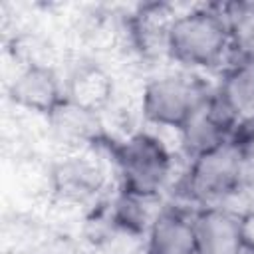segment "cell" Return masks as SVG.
I'll list each match as a JSON object with an SVG mask.
<instances>
[{"instance_id": "1", "label": "cell", "mask_w": 254, "mask_h": 254, "mask_svg": "<svg viewBox=\"0 0 254 254\" xmlns=\"http://www.w3.org/2000/svg\"><path fill=\"white\" fill-rule=\"evenodd\" d=\"M230 48L228 28L216 6L181 14L169 36V56L185 65L210 67Z\"/></svg>"}, {"instance_id": "2", "label": "cell", "mask_w": 254, "mask_h": 254, "mask_svg": "<svg viewBox=\"0 0 254 254\" xmlns=\"http://www.w3.org/2000/svg\"><path fill=\"white\" fill-rule=\"evenodd\" d=\"M123 190L139 196H157L171 173L167 147L149 133H135L127 141L111 145Z\"/></svg>"}, {"instance_id": "3", "label": "cell", "mask_w": 254, "mask_h": 254, "mask_svg": "<svg viewBox=\"0 0 254 254\" xmlns=\"http://www.w3.org/2000/svg\"><path fill=\"white\" fill-rule=\"evenodd\" d=\"M242 175V155L230 139L196 157L185 177V190L204 206H216L238 183Z\"/></svg>"}, {"instance_id": "4", "label": "cell", "mask_w": 254, "mask_h": 254, "mask_svg": "<svg viewBox=\"0 0 254 254\" xmlns=\"http://www.w3.org/2000/svg\"><path fill=\"white\" fill-rule=\"evenodd\" d=\"M208 95L210 91L194 77H157L149 81L143 91V115L157 125L181 129Z\"/></svg>"}, {"instance_id": "5", "label": "cell", "mask_w": 254, "mask_h": 254, "mask_svg": "<svg viewBox=\"0 0 254 254\" xmlns=\"http://www.w3.org/2000/svg\"><path fill=\"white\" fill-rule=\"evenodd\" d=\"M196 254H240V218L216 208L204 206L192 216Z\"/></svg>"}, {"instance_id": "6", "label": "cell", "mask_w": 254, "mask_h": 254, "mask_svg": "<svg viewBox=\"0 0 254 254\" xmlns=\"http://www.w3.org/2000/svg\"><path fill=\"white\" fill-rule=\"evenodd\" d=\"M64 97L60 81L50 65H26L10 83V99L38 113L50 115Z\"/></svg>"}, {"instance_id": "7", "label": "cell", "mask_w": 254, "mask_h": 254, "mask_svg": "<svg viewBox=\"0 0 254 254\" xmlns=\"http://www.w3.org/2000/svg\"><path fill=\"white\" fill-rule=\"evenodd\" d=\"M177 18L179 16L175 14L171 4H141L129 18V32L135 48H139L147 56H157L161 52L169 54V36Z\"/></svg>"}, {"instance_id": "8", "label": "cell", "mask_w": 254, "mask_h": 254, "mask_svg": "<svg viewBox=\"0 0 254 254\" xmlns=\"http://www.w3.org/2000/svg\"><path fill=\"white\" fill-rule=\"evenodd\" d=\"M48 123L56 141L67 147L93 145L105 139L97 113L79 107L67 97H64L54 107V111L48 115Z\"/></svg>"}, {"instance_id": "9", "label": "cell", "mask_w": 254, "mask_h": 254, "mask_svg": "<svg viewBox=\"0 0 254 254\" xmlns=\"http://www.w3.org/2000/svg\"><path fill=\"white\" fill-rule=\"evenodd\" d=\"M54 190L67 202H85L103 185L99 167L85 157H67L52 171Z\"/></svg>"}, {"instance_id": "10", "label": "cell", "mask_w": 254, "mask_h": 254, "mask_svg": "<svg viewBox=\"0 0 254 254\" xmlns=\"http://www.w3.org/2000/svg\"><path fill=\"white\" fill-rule=\"evenodd\" d=\"M147 254H196L192 218L179 210H163L149 228Z\"/></svg>"}, {"instance_id": "11", "label": "cell", "mask_w": 254, "mask_h": 254, "mask_svg": "<svg viewBox=\"0 0 254 254\" xmlns=\"http://www.w3.org/2000/svg\"><path fill=\"white\" fill-rule=\"evenodd\" d=\"M111 93H113V83L109 75L93 64L79 65L67 79L65 97L93 113L101 111L109 103Z\"/></svg>"}, {"instance_id": "12", "label": "cell", "mask_w": 254, "mask_h": 254, "mask_svg": "<svg viewBox=\"0 0 254 254\" xmlns=\"http://www.w3.org/2000/svg\"><path fill=\"white\" fill-rule=\"evenodd\" d=\"M220 93L236 111L238 119H254V62L236 64L224 75Z\"/></svg>"}, {"instance_id": "13", "label": "cell", "mask_w": 254, "mask_h": 254, "mask_svg": "<svg viewBox=\"0 0 254 254\" xmlns=\"http://www.w3.org/2000/svg\"><path fill=\"white\" fill-rule=\"evenodd\" d=\"M240 238L246 250H254V212L240 218Z\"/></svg>"}, {"instance_id": "14", "label": "cell", "mask_w": 254, "mask_h": 254, "mask_svg": "<svg viewBox=\"0 0 254 254\" xmlns=\"http://www.w3.org/2000/svg\"><path fill=\"white\" fill-rule=\"evenodd\" d=\"M240 254H254V250H246V248H242V252Z\"/></svg>"}]
</instances>
